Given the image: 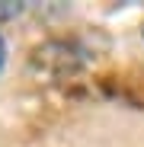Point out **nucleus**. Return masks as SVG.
<instances>
[{"instance_id":"nucleus-1","label":"nucleus","mask_w":144,"mask_h":147,"mask_svg":"<svg viewBox=\"0 0 144 147\" xmlns=\"http://www.w3.org/2000/svg\"><path fill=\"white\" fill-rule=\"evenodd\" d=\"M22 13V3H10V0H0V19H13Z\"/></svg>"},{"instance_id":"nucleus-2","label":"nucleus","mask_w":144,"mask_h":147,"mask_svg":"<svg viewBox=\"0 0 144 147\" xmlns=\"http://www.w3.org/2000/svg\"><path fill=\"white\" fill-rule=\"evenodd\" d=\"M3 67H7V42L0 35V74H3Z\"/></svg>"},{"instance_id":"nucleus-3","label":"nucleus","mask_w":144,"mask_h":147,"mask_svg":"<svg viewBox=\"0 0 144 147\" xmlns=\"http://www.w3.org/2000/svg\"><path fill=\"white\" fill-rule=\"evenodd\" d=\"M141 38H144V26H141Z\"/></svg>"}]
</instances>
